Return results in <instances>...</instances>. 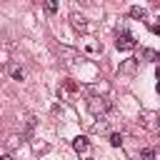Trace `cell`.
Instances as JSON below:
<instances>
[{
  "instance_id": "14",
  "label": "cell",
  "mask_w": 160,
  "mask_h": 160,
  "mask_svg": "<svg viewBox=\"0 0 160 160\" xmlns=\"http://www.w3.org/2000/svg\"><path fill=\"white\" fill-rule=\"evenodd\" d=\"M85 50H88V52H95L98 45H95V42H85Z\"/></svg>"
},
{
  "instance_id": "11",
  "label": "cell",
  "mask_w": 160,
  "mask_h": 160,
  "mask_svg": "<svg viewBox=\"0 0 160 160\" xmlns=\"http://www.w3.org/2000/svg\"><path fill=\"white\" fill-rule=\"evenodd\" d=\"M55 10H58V2L55 0H48L45 2V12H55Z\"/></svg>"
},
{
  "instance_id": "8",
  "label": "cell",
  "mask_w": 160,
  "mask_h": 160,
  "mask_svg": "<svg viewBox=\"0 0 160 160\" xmlns=\"http://www.w3.org/2000/svg\"><path fill=\"white\" fill-rule=\"evenodd\" d=\"M110 145H112V148H120V145H122V135H120V132H110Z\"/></svg>"
},
{
  "instance_id": "1",
  "label": "cell",
  "mask_w": 160,
  "mask_h": 160,
  "mask_svg": "<svg viewBox=\"0 0 160 160\" xmlns=\"http://www.w3.org/2000/svg\"><path fill=\"white\" fill-rule=\"evenodd\" d=\"M88 110H90V115H95L98 120H102L108 115V110H110V100L92 95V98H88Z\"/></svg>"
},
{
  "instance_id": "3",
  "label": "cell",
  "mask_w": 160,
  "mask_h": 160,
  "mask_svg": "<svg viewBox=\"0 0 160 160\" xmlns=\"http://www.w3.org/2000/svg\"><path fill=\"white\" fill-rule=\"evenodd\" d=\"M72 148H75L78 152H88V150H90V140H88L85 135H80V138L72 140Z\"/></svg>"
},
{
  "instance_id": "18",
  "label": "cell",
  "mask_w": 160,
  "mask_h": 160,
  "mask_svg": "<svg viewBox=\"0 0 160 160\" xmlns=\"http://www.w3.org/2000/svg\"><path fill=\"white\" fill-rule=\"evenodd\" d=\"M158 92H160V80H158Z\"/></svg>"
},
{
  "instance_id": "17",
  "label": "cell",
  "mask_w": 160,
  "mask_h": 160,
  "mask_svg": "<svg viewBox=\"0 0 160 160\" xmlns=\"http://www.w3.org/2000/svg\"><path fill=\"white\" fill-rule=\"evenodd\" d=\"M2 160H12V158H10V155H5V158H2Z\"/></svg>"
},
{
  "instance_id": "10",
  "label": "cell",
  "mask_w": 160,
  "mask_h": 160,
  "mask_svg": "<svg viewBox=\"0 0 160 160\" xmlns=\"http://www.w3.org/2000/svg\"><path fill=\"white\" fill-rule=\"evenodd\" d=\"M140 158L142 160H155V150L152 148H145V150H140Z\"/></svg>"
},
{
  "instance_id": "7",
  "label": "cell",
  "mask_w": 160,
  "mask_h": 160,
  "mask_svg": "<svg viewBox=\"0 0 160 160\" xmlns=\"http://www.w3.org/2000/svg\"><path fill=\"white\" fill-rule=\"evenodd\" d=\"M32 128H35V115H28V118H25V135H30Z\"/></svg>"
},
{
  "instance_id": "15",
  "label": "cell",
  "mask_w": 160,
  "mask_h": 160,
  "mask_svg": "<svg viewBox=\"0 0 160 160\" xmlns=\"http://www.w3.org/2000/svg\"><path fill=\"white\" fill-rule=\"evenodd\" d=\"M150 32H155V35H160V25H150Z\"/></svg>"
},
{
  "instance_id": "5",
  "label": "cell",
  "mask_w": 160,
  "mask_h": 160,
  "mask_svg": "<svg viewBox=\"0 0 160 160\" xmlns=\"http://www.w3.org/2000/svg\"><path fill=\"white\" fill-rule=\"evenodd\" d=\"M142 58H145L148 62H160V52L152 50V48H142Z\"/></svg>"
},
{
  "instance_id": "2",
  "label": "cell",
  "mask_w": 160,
  "mask_h": 160,
  "mask_svg": "<svg viewBox=\"0 0 160 160\" xmlns=\"http://www.w3.org/2000/svg\"><path fill=\"white\" fill-rule=\"evenodd\" d=\"M138 42H135V35L130 32V30H120V35H118V40H115V48L118 50H132Z\"/></svg>"
},
{
  "instance_id": "13",
  "label": "cell",
  "mask_w": 160,
  "mask_h": 160,
  "mask_svg": "<svg viewBox=\"0 0 160 160\" xmlns=\"http://www.w3.org/2000/svg\"><path fill=\"white\" fill-rule=\"evenodd\" d=\"M108 130V122H105V118L100 120V122H95V132H105Z\"/></svg>"
},
{
  "instance_id": "12",
  "label": "cell",
  "mask_w": 160,
  "mask_h": 160,
  "mask_svg": "<svg viewBox=\"0 0 160 160\" xmlns=\"http://www.w3.org/2000/svg\"><path fill=\"white\" fill-rule=\"evenodd\" d=\"M132 68H135V60H128V62L120 68V72H132Z\"/></svg>"
},
{
  "instance_id": "9",
  "label": "cell",
  "mask_w": 160,
  "mask_h": 160,
  "mask_svg": "<svg viewBox=\"0 0 160 160\" xmlns=\"http://www.w3.org/2000/svg\"><path fill=\"white\" fill-rule=\"evenodd\" d=\"M10 75H12V78H15V80H22V78H25V70H22V68H18V65H15V68H10Z\"/></svg>"
},
{
  "instance_id": "4",
  "label": "cell",
  "mask_w": 160,
  "mask_h": 160,
  "mask_svg": "<svg viewBox=\"0 0 160 160\" xmlns=\"http://www.w3.org/2000/svg\"><path fill=\"white\" fill-rule=\"evenodd\" d=\"M70 20H72V28H75V30H85V28H88V22H85V18H82L80 12H72Z\"/></svg>"
},
{
  "instance_id": "6",
  "label": "cell",
  "mask_w": 160,
  "mask_h": 160,
  "mask_svg": "<svg viewBox=\"0 0 160 160\" xmlns=\"http://www.w3.org/2000/svg\"><path fill=\"white\" fill-rule=\"evenodd\" d=\"M130 18H135V20H145V8L132 5V8H130Z\"/></svg>"
},
{
  "instance_id": "16",
  "label": "cell",
  "mask_w": 160,
  "mask_h": 160,
  "mask_svg": "<svg viewBox=\"0 0 160 160\" xmlns=\"http://www.w3.org/2000/svg\"><path fill=\"white\" fill-rule=\"evenodd\" d=\"M155 75H158V80H160V65H158V72H155Z\"/></svg>"
}]
</instances>
